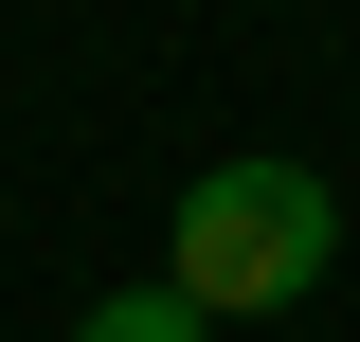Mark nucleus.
<instances>
[{
  "label": "nucleus",
  "mask_w": 360,
  "mask_h": 342,
  "mask_svg": "<svg viewBox=\"0 0 360 342\" xmlns=\"http://www.w3.org/2000/svg\"><path fill=\"white\" fill-rule=\"evenodd\" d=\"M324 253H342V198H324L307 163H198L180 180V253H162V289L198 306V324H270V306H307L324 289Z\"/></svg>",
  "instance_id": "obj_1"
},
{
  "label": "nucleus",
  "mask_w": 360,
  "mask_h": 342,
  "mask_svg": "<svg viewBox=\"0 0 360 342\" xmlns=\"http://www.w3.org/2000/svg\"><path fill=\"white\" fill-rule=\"evenodd\" d=\"M72 342H217V324H198V306H180V289H108V306H90Z\"/></svg>",
  "instance_id": "obj_2"
}]
</instances>
